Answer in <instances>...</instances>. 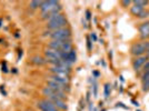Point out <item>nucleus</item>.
<instances>
[{
  "label": "nucleus",
  "mask_w": 149,
  "mask_h": 111,
  "mask_svg": "<svg viewBox=\"0 0 149 111\" xmlns=\"http://www.w3.org/2000/svg\"><path fill=\"white\" fill-rule=\"evenodd\" d=\"M132 3H134V5H138V6L145 8V7L148 5L149 2L148 1H143V0H136V1H132Z\"/></svg>",
  "instance_id": "6ab92c4d"
},
{
  "label": "nucleus",
  "mask_w": 149,
  "mask_h": 111,
  "mask_svg": "<svg viewBox=\"0 0 149 111\" xmlns=\"http://www.w3.org/2000/svg\"><path fill=\"white\" fill-rule=\"evenodd\" d=\"M143 9H145V8L138 6V5H132V6L130 7V12H131V15H134V16L138 17V15L141 12Z\"/></svg>",
  "instance_id": "f3484780"
},
{
  "label": "nucleus",
  "mask_w": 149,
  "mask_h": 111,
  "mask_svg": "<svg viewBox=\"0 0 149 111\" xmlns=\"http://www.w3.org/2000/svg\"><path fill=\"white\" fill-rule=\"evenodd\" d=\"M147 60H148V58L146 57V55L140 56V57H136V59L132 61V68L135 69L136 71H138L140 68H143V65L147 62Z\"/></svg>",
  "instance_id": "9b49d317"
},
{
  "label": "nucleus",
  "mask_w": 149,
  "mask_h": 111,
  "mask_svg": "<svg viewBox=\"0 0 149 111\" xmlns=\"http://www.w3.org/2000/svg\"><path fill=\"white\" fill-rule=\"evenodd\" d=\"M139 32L141 38H149V21L143 22L141 25L139 26Z\"/></svg>",
  "instance_id": "ddd939ff"
},
{
  "label": "nucleus",
  "mask_w": 149,
  "mask_h": 111,
  "mask_svg": "<svg viewBox=\"0 0 149 111\" xmlns=\"http://www.w3.org/2000/svg\"><path fill=\"white\" fill-rule=\"evenodd\" d=\"M130 3H131L130 0H125V1H121V5H123L124 7H128Z\"/></svg>",
  "instance_id": "b1692460"
},
{
  "label": "nucleus",
  "mask_w": 149,
  "mask_h": 111,
  "mask_svg": "<svg viewBox=\"0 0 149 111\" xmlns=\"http://www.w3.org/2000/svg\"><path fill=\"white\" fill-rule=\"evenodd\" d=\"M42 5V1H38V0H35V1H31L30 3H29V7H30L31 9H38V8H40Z\"/></svg>",
  "instance_id": "a211bd4d"
},
{
  "label": "nucleus",
  "mask_w": 149,
  "mask_h": 111,
  "mask_svg": "<svg viewBox=\"0 0 149 111\" xmlns=\"http://www.w3.org/2000/svg\"><path fill=\"white\" fill-rule=\"evenodd\" d=\"M87 47H88V50H91V41H90L89 38H87Z\"/></svg>",
  "instance_id": "bb28decb"
},
{
  "label": "nucleus",
  "mask_w": 149,
  "mask_h": 111,
  "mask_svg": "<svg viewBox=\"0 0 149 111\" xmlns=\"http://www.w3.org/2000/svg\"><path fill=\"white\" fill-rule=\"evenodd\" d=\"M146 57H147V58H149V51L147 52V53H146Z\"/></svg>",
  "instance_id": "c85d7f7f"
},
{
  "label": "nucleus",
  "mask_w": 149,
  "mask_h": 111,
  "mask_svg": "<svg viewBox=\"0 0 149 111\" xmlns=\"http://www.w3.org/2000/svg\"><path fill=\"white\" fill-rule=\"evenodd\" d=\"M50 71L55 74V76H59V77L69 78V76H70V68L66 67V66H61V65L52 66L50 68Z\"/></svg>",
  "instance_id": "0eeeda50"
},
{
  "label": "nucleus",
  "mask_w": 149,
  "mask_h": 111,
  "mask_svg": "<svg viewBox=\"0 0 149 111\" xmlns=\"http://www.w3.org/2000/svg\"><path fill=\"white\" fill-rule=\"evenodd\" d=\"M50 49L58 50L60 52H69L72 50V44L70 40H51L48 44Z\"/></svg>",
  "instance_id": "20e7f679"
},
{
  "label": "nucleus",
  "mask_w": 149,
  "mask_h": 111,
  "mask_svg": "<svg viewBox=\"0 0 149 111\" xmlns=\"http://www.w3.org/2000/svg\"><path fill=\"white\" fill-rule=\"evenodd\" d=\"M38 108L41 111H58L57 107L48 99H41L38 101Z\"/></svg>",
  "instance_id": "1a4fd4ad"
},
{
  "label": "nucleus",
  "mask_w": 149,
  "mask_h": 111,
  "mask_svg": "<svg viewBox=\"0 0 149 111\" xmlns=\"http://www.w3.org/2000/svg\"><path fill=\"white\" fill-rule=\"evenodd\" d=\"M143 91H148L149 90V79L143 82Z\"/></svg>",
  "instance_id": "5701e85b"
},
{
  "label": "nucleus",
  "mask_w": 149,
  "mask_h": 111,
  "mask_svg": "<svg viewBox=\"0 0 149 111\" xmlns=\"http://www.w3.org/2000/svg\"><path fill=\"white\" fill-rule=\"evenodd\" d=\"M90 38H91V39H93V41H96V40H97V36H96V33H91V36H90Z\"/></svg>",
  "instance_id": "cd10ccee"
},
{
  "label": "nucleus",
  "mask_w": 149,
  "mask_h": 111,
  "mask_svg": "<svg viewBox=\"0 0 149 111\" xmlns=\"http://www.w3.org/2000/svg\"><path fill=\"white\" fill-rule=\"evenodd\" d=\"M86 19H87V20H90V19H91V13H90L89 10L86 11Z\"/></svg>",
  "instance_id": "a878e982"
},
{
  "label": "nucleus",
  "mask_w": 149,
  "mask_h": 111,
  "mask_svg": "<svg viewBox=\"0 0 149 111\" xmlns=\"http://www.w3.org/2000/svg\"><path fill=\"white\" fill-rule=\"evenodd\" d=\"M45 56H46V60L51 62L54 66L58 65L62 60V52L55 49L48 48V49L45 51Z\"/></svg>",
  "instance_id": "423d86ee"
},
{
  "label": "nucleus",
  "mask_w": 149,
  "mask_h": 111,
  "mask_svg": "<svg viewBox=\"0 0 149 111\" xmlns=\"http://www.w3.org/2000/svg\"><path fill=\"white\" fill-rule=\"evenodd\" d=\"M48 37L51 40H70L71 37V30L68 27L57 29V30H51L48 32Z\"/></svg>",
  "instance_id": "7ed1b4c3"
},
{
  "label": "nucleus",
  "mask_w": 149,
  "mask_h": 111,
  "mask_svg": "<svg viewBox=\"0 0 149 111\" xmlns=\"http://www.w3.org/2000/svg\"><path fill=\"white\" fill-rule=\"evenodd\" d=\"M50 100L54 105L57 107V109H60V110H67V105H66V101L63 99H59V98H52V99H48Z\"/></svg>",
  "instance_id": "f8f14e48"
},
{
  "label": "nucleus",
  "mask_w": 149,
  "mask_h": 111,
  "mask_svg": "<svg viewBox=\"0 0 149 111\" xmlns=\"http://www.w3.org/2000/svg\"><path fill=\"white\" fill-rule=\"evenodd\" d=\"M77 60V55H76V50L72 49L70 50L69 52H67V58H66V61L70 62V63H74Z\"/></svg>",
  "instance_id": "2eb2a0df"
},
{
  "label": "nucleus",
  "mask_w": 149,
  "mask_h": 111,
  "mask_svg": "<svg viewBox=\"0 0 149 111\" xmlns=\"http://www.w3.org/2000/svg\"><path fill=\"white\" fill-rule=\"evenodd\" d=\"M149 16V11H147V10H145L143 9L141 12L138 15V18H140V19H145V18H147Z\"/></svg>",
  "instance_id": "412c9836"
},
{
  "label": "nucleus",
  "mask_w": 149,
  "mask_h": 111,
  "mask_svg": "<svg viewBox=\"0 0 149 111\" xmlns=\"http://www.w3.org/2000/svg\"><path fill=\"white\" fill-rule=\"evenodd\" d=\"M42 93H44V96H46V97H47V99L59 98V99H63V100H66V99H67V97H66V93L55 91V90L50 89V88H48V87H45L44 89H42Z\"/></svg>",
  "instance_id": "6e6552de"
},
{
  "label": "nucleus",
  "mask_w": 149,
  "mask_h": 111,
  "mask_svg": "<svg viewBox=\"0 0 149 111\" xmlns=\"http://www.w3.org/2000/svg\"><path fill=\"white\" fill-rule=\"evenodd\" d=\"M143 71H147V70H149V60H147V62L143 65Z\"/></svg>",
  "instance_id": "393cba45"
},
{
  "label": "nucleus",
  "mask_w": 149,
  "mask_h": 111,
  "mask_svg": "<svg viewBox=\"0 0 149 111\" xmlns=\"http://www.w3.org/2000/svg\"><path fill=\"white\" fill-rule=\"evenodd\" d=\"M40 10H41V18L48 20L51 17L60 13V11H61V5H60L59 1H55V0L42 1Z\"/></svg>",
  "instance_id": "f257e3e1"
},
{
  "label": "nucleus",
  "mask_w": 149,
  "mask_h": 111,
  "mask_svg": "<svg viewBox=\"0 0 149 111\" xmlns=\"http://www.w3.org/2000/svg\"><path fill=\"white\" fill-rule=\"evenodd\" d=\"M68 25V20L66 18V16L63 13H58L56 16L51 17L50 19L47 20V28L51 30H57V29H61V28H66Z\"/></svg>",
  "instance_id": "f03ea898"
},
{
  "label": "nucleus",
  "mask_w": 149,
  "mask_h": 111,
  "mask_svg": "<svg viewBox=\"0 0 149 111\" xmlns=\"http://www.w3.org/2000/svg\"><path fill=\"white\" fill-rule=\"evenodd\" d=\"M47 87L50 88V89H52V90H55V91H58V92H62V93H66V91H69V86H65V85H61V83H58L56 81L49 80L47 81Z\"/></svg>",
  "instance_id": "9d476101"
},
{
  "label": "nucleus",
  "mask_w": 149,
  "mask_h": 111,
  "mask_svg": "<svg viewBox=\"0 0 149 111\" xmlns=\"http://www.w3.org/2000/svg\"><path fill=\"white\" fill-rule=\"evenodd\" d=\"M148 79H149V70L143 71V76H141V80H143V82H145V81L148 80Z\"/></svg>",
  "instance_id": "4be33fe9"
},
{
  "label": "nucleus",
  "mask_w": 149,
  "mask_h": 111,
  "mask_svg": "<svg viewBox=\"0 0 149 111\" xmlns=\"http://www.w3.org/2000/svg\"><path fill=\"white\" fill-rule=\"evenodd\" d=\"M50 79L56 81L58 83H61V85H65V86H69V78H65V77H59V76L52 74V76L50 77Z\"/></svg>",
  "instance_id": "4468645a"
},
{
  "label": "nucleus",
  "mask_w": 149,
  "mask_h": 111,
  "mask_svg": "<svg viewBox=\"0 0 149 111\" xmlns=\"http://www.w3.org/2000/svg\"><path fill=\"white\" fill-rule=\"evenodd\" d=\"M31 62L37 65V66H42V65H45L47 62V60L45 58H42V57H40V56H35V57H32Z\"/></svg>",
  "instance_id": "dca6fc26"
},
{
  "label": "nucleus",
  "mask_w": 149,
  "mask_h": 111,
  "mask_svg": "<svg viewBox=\"0 0 149 111\" xmlns=\"http://www.w3.org/2000/svg\"><path fill=\"white\" fill-rule=\"evenodd\" d=\"M104 89H105V97L108 98L109 94H110V85H109V83H106L105 87H104Z\"/></svg>",
  "instance_id": "aec40b11"
},
{
  "label": "nucleus",
  "mask_w": 149,
  "mask_h": 111,
  "mask_svg": "<svg viewBox=\"0 0 149 111\" xmlns=\"http://www.w3.org/2000/svg\"><path fill=\"white\" fill-rule=\"evenodd\" d=\"M149 51V40L134 43L130 48V53L135 57L145 56Z\"/></svg>",
  "instance_id": "39448f33"
},
{
  "label": "nucleus",
  "mask_w": 149,
  "mask_h": 111,
  "mask_svg": "<svg viewBox=\"0 0 149 111\" xmlns=\"http://www.w3.org/2000/svg\"><path fill=\"white\" fill-rule=\"evenodd\" d=\"M1 21H2V20H1V19H0V26H1Z\"/></svg>",
  "instance_id": "c756f323"
}]
</instances>
